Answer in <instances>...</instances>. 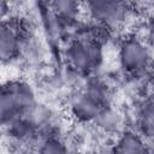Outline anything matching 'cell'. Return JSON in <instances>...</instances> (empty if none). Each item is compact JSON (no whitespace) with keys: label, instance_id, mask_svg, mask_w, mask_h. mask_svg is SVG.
I'll return each mask as SVG.
<instances>
[{"label":"cell","instance_id":"obj_14","mask_svg":"<svg viewBox=\"0 0 154 154\" xmlns=\"http://www.w3.org/2000/svg\"><path fill=\"white\" fill-rule=\"evenodd\" d=\"M150 154H154V142L150 144Z\"/></svg>","mask_w":154,"mask_h":154},{"label":"cell","instance_id":"obj_11","mask_svg":"<svg viewBox=\"0 0 154 154\" xmlns=\"http://www.w3.org/2000/svg\"><path fill=\"white\" fill-rule=\"evenodd\" d=\"M100 131L108 135H119L125 129V117L113 105L101 107L95 122L93 123Z\"/></svg>","mask_w":154,"mask_h":154},{"label":"cell","instance_id":"obj_10","mask_svg":"<svg viewBox=\"0 0 154 154\" xmlns=\"http://www.w3.org/2000/svg\"><path fill=\"white\" fill-rule=\"evenodd\" d=\"M89 97H91L101 107L112 105V88L106 78L101 77L99 73H94L84 77L83 87L81 89Z\"/></svg>","mask_w":154,"mask_h":154},{"label":"cell","instance_id":"obj_1","mask_svg":"<svg viewBox=\"0 0 154 154\" xmlns=\"http://www.w3.org/2000/svg\"><path fill=\"white\" fill-rule=\"evenodd\" d=\"M37 102L35 88L28 81L20 78L5 81L0 94V118L2 126L26 114Z\"/></svg>","mask_w":154,"mask_h":154},{"label":"cell","instance_id":"obj_4","mask_svg":"<svg viewBox=\"0 0 154 154\" xmlns=\"http://www.w3.org/2000/svg\"><path fill=\"white\" fill-rule=\"evenodd\" d=\"M90 20L113 31L128 22L132 8L130 4L116 0H93L83 4Z\"/></svg>","mask_w":154,"mask_h":154},{"label":"cell","instance_id":"obj_12","mask_svg":"<svg viewBox=\"0 0 154 154\" xmlns=\"http://www.w3.org/2000/svg\"><path fill=\"white\" fill-rule=\"evenodd\" d=\"M31 154H71L63 136L42 137L34 146Z\"/></svg>","mask_w":154,"mask_h":154},{"label":"cell","instance_id":"obj_8","mask_svg":"<svg viewBox=\"0 0 154 154\" xmlns=\"http://www.w3.org/2000/svg\"><path fill=\"white\" fill-rule=\"evenodd\" d=\"M108 154H150V144L134 129H125Z\"/></svg>","mask_w":154,"mask_h":154},{"label":"cell","instance_id":"obj_6","mask_svg":"<svg viewBox=\"0 0 154 154\" xmlns=\"http://www.w3.org/2000/svg\"><path fill=\"white\" fill-rule=\"evenodd\" d=\"M4 128V132L8 142L17 146H35L40 140V130L35 123L26 116H22Z\"/></svg>","mask_w":154,"mask_h":154},{"label":"cell","instance_id":"obj_7","mask_svg":"<svg viewBox=\"0 0 154 154\" xmlns=\"http://www.w3.org/2000/svg\"><path fill=\"white\" fill-rule=\"evenodd\" d=\"M69 113L77 123L93 124L101 109V106L89 97L84 91L79 90L75 93L67 102Z\"/></svg>","mask_w":154,"mask_h":154},{"label":"cell","instance_id":"obj_13","mask_svg":"<svg viewBox=\"0 0 154 154\" xmlns=\"http://www.w3.org/2000/svg\"><path fill=\"white\" fill-rule=\"evenodd\" d=\"M153 102H154V87L152 88V90H150V93H149V96H148Z\"/></svg>","mask_w":154,"mask_h":154},{"label":"cell","instance_id":"obj_2","mask_svg":"<svg viewBox=\"0 0 154 154\" xmlns=\"http://www.w3.org/2000/svg\"><path fill=\"white\" fill-rule=\"evenodd\" d=\"M64 58L77 75L87 77L99 73L105 63V45L88 37H73L64 49Z\"/></svg>","mask_w":154,"mask_h":154},{"label":"cell","instance_id":"obj_5","mask_svg":"<svg viewBox=\"0 0 154 154\" xmlns=\"http://www.w3.org/2000/svg\"><path fill=\"white\" fill-rule=\"evenodd\" d=\"M26 28L12 17L2 20L0 29V57L4 65L14 63L23 55L24 43L30 35Z\"/></svg>","mask_w":154,"mask_h":154},{"label":"cell","instance_id":"obj_3","mask_svg":"<svg viewBox=\"0 0 154 154\" xmlns=\"http://www.w3.org/2000/svg\"><path fill=\"white\" fill-rule=\"evenodd\" d=\"M117 60L124 73L129 76H141L152 66L153 52L146 40L136 35H130L119 42Z\"/></svg>","mask_w":154,"mask_h":154},{"label":"cell","instance_id":"obj_9","mask_svg":"<svg viewBox=\"0 0 154 154\" xmlns=\"http://www.w3.org/2000/svg\"><path fill=\"white\" fill-rule=\"evenodd\" d=\"M135 131L149 143L154 142V102L149 97L141 100L136 106Z\"/></svg>","mask_w":154,"mask_h":154}]
</instances>
